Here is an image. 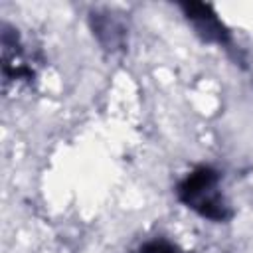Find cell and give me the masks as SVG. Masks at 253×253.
I'll list each match as a JSON object with an SVG mask.
<instances>
[{
  "label": "cell",
  "instance_id": "cell-3",
  "mask_svg": "<svg viewBox=\"0 0 253 253\" xmlns=\"http://www.w3.org/2000/svg\"><path fill=\"white\" fill-rule=\"evenodd\" d=\"M93 30H95V34L99 36V40L107 45V47H117V45H121L123 43V36H125V32H123V26L119 24V22H115V20H111V16H95L93 14Z\"/></svg>",
  "mask_w": 253,
  "mask_h": 253
},
{
  "label": "cell",
  "instance_id": "cell-2",
  "mask_svg": "<svg viewBox=\"0 0 253 253\" xmlns=\"http://www.w3.org/2000/svg\"><path fill=\"white\" fill-rule=\"evenodd\" d=\"M182 10L186 12L188 20H194L198 24L200 30H206L204 34L208 38H213L217 42H225L227 40V32L223 30V26L219 24L217 16L213 14L210 4H202V2H186L182 4Z\"/></svg>",
  "mask_w": 253,
  "mask_h": 253
},
{
  "label": "cell",
  "instance_id": "cell-1",
  "mask_svg": "<svg viewBox=\"0 0 253 253\" xmlns=\"http://www.w3.org/2000/svg\"><path fill=\"white\" fill-rule=\"evenodd\" d=\"M178 196L188 208H192L194 211H198L208 219L225 221L231 215L221 194L217 192V172L208 166L196 168L180 184Z\"/></svg>",
  "mask_w": 253,
  "mask_h": 253
}]
</instances>
